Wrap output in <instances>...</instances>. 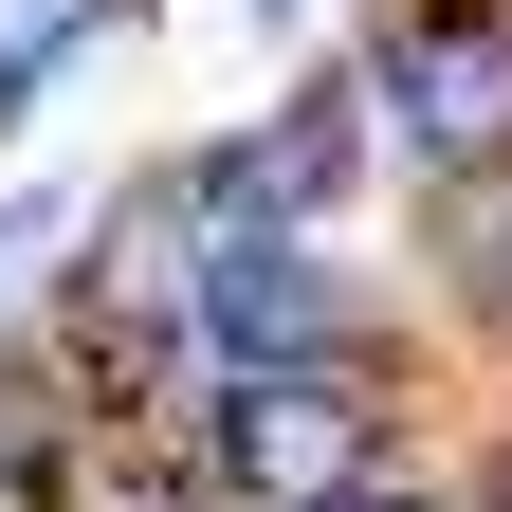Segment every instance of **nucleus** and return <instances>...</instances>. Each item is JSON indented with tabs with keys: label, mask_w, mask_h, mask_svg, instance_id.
I'll return each instance as SVG.
<instances>
[{
	"label": "nucleus",
	"mask_w": 512,
	"mask_h": 512,
	"mask_svg": "<svg viewBox=\"0 0 512 512\" xmlns=\"http://www.w3.org/2000/svg\"><path fill=\"white\" fill-rule=\"evenodd\" d=\"M0 110H19V92H0Z\"/></svg>",
	"instance_id": "7"
},
{
	"label": "nucleus",
	"mask_w": 512,
	"mask_h": 512,
	"mask_svg": "<svg viewBox=\"0 0 512 512\" xmlns=\"http://www.w3.org/2000/svg\"><path fill=\"white\" fill-rule=\"evenodd\" d=\"M366 458H384V403L348 366H238V403H220V476L238 494L330 512V494H366Z\"/></svg>",
	"instance_id": "1"
},
{
	"label": "nucleus",
	"mask_w": 512,
	"mask_h": 512,
	"mask_svg": "<svg viewBox=\"0 0 512 512\" xmlns=\"http://www.w3.org/2000/svg\"><path fill=\"white\" fill-rule=\"evenodd\" d=\"M494 512H512V476H494Z\"/></svg>",
	"instance_id": "6"
},
{
	"label": "nucleus",
	"mask_w": 512,
	"mask_h": 512,
	"mask_svg": "<svg viewBox=\"0 0 512 512\" xmlns=\"http://www.w3.org/2000/svg\"><path fill=\"white\" fill-rule=\"evenodd\" d=\"M183 311L238 348V366H330V275H311V238L293 220H238L183 256Z\"/></svg>",
	"instance_id": "2"
},
{
	"label": "nucleus",
	"mask_w": 512,
	"mask_h": 512,
	"mask_svg": "<svg viewBox=\"0 0 512 512\" xmlns=\"http://www.w3.org/2000/svg\"><path fill=\"white\" fill-rule=\"evenodd\" d=\"M384 110H403L439 165H494L512 147V37L494 19H403L384 37Z\"/></svg>",
	"instance_id": "3"
},
{
	"label": "nucleus",
	"mask_w": 512,
	"mask_h": 512,
	"mask_svg": "<svg viewBox=\"0 0 512 512\" xmlns=\"http://www.w3.org/2000/svg\"><path fill=\"white\" fill-rule=\"evenodd\" d=\"M330 512H421V494H330Z\"/></svg>",
	"instance_id": "5"
},
{
	"label": "nucleus",
	"mask_w": 512,
	"mask_h": 512,
	"mask_svg": "<svg viewBox=\"0 0 512 512\" xmlns=\"http://www.w3.org/2000/svg\"><path fill=\"white\" fill-rule=\"evenodd\" d=\"M92 19H110V0H0V92H37V74H55Z\"/></svg>",
	"instance_id": "4"
}]
</instances>
